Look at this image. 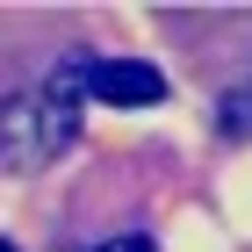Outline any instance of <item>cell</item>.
<instances>
[{
  "label": "cell",
  "mask_w": 252,
  "mask_h": 252,
  "mask_svg": "<svg viewBox=\"0 0 252 252\" xmlns=\"http://www.w3.org/2000/svg\"><path fill=\"white\" fill-rule=\"evenodd\" d=\"M87 65L94 58H65L43 87H22V94L0 101V173H43V166L79 137Z\"/></svg>",
  "instance_id": "1"
},
{
  "label": "cell",
  "mask_w": 252,
  "mask_h": 252,
  "mask_svg": "<svg viewBox=\"0 0 252 252\" xmlns=\"http://www.w3.org/2000/svg\"><path fill=\"white\" fill-rule=\"evenodd\" d=\"M101 252H158V245H152V238H108Z\"/></svg>",
  "instance_id": "3"
},
{
  "label": "cell",
  "mask_w": 252,
  "mask_h": 252,
  "mask_svg": "<svg viewBox=\"0 0 252 252\" xmlns=\"http://www.w3.org/2000/svg\"><path fill=\"white\" fill-rule=\"evenodd\" d=\"M87 94L108 101V108H152V101H166V72L144 58H94L87 65Z\"/></svg>",
  "instance_id": "2"
},
{
  "label": "cell",
  "mask_w": 252,
  "mask_h": 252,
  "mask_svg": "<svg viewBox=\"0 0 252 252\" xmlns=\"http://www.w3.org/2000/svg\"><path fill=\"white\" fill-rule=\"evenodd\" d=\"M0 252H15V245H7V238H0Z\"/></svg>",
  "instance_id": "4"
}]
</instances>
